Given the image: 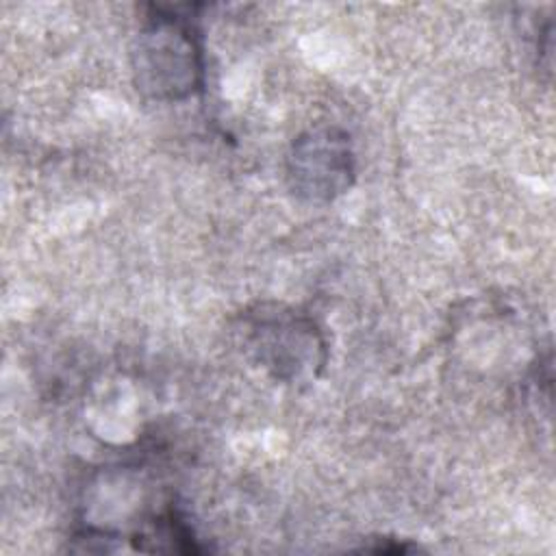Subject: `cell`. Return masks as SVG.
I'll return each instance as SVG.
<instances>
[{
    "instance_id": "1",
    "label": "cell",
    "mask_w": 556,
    "mask_h": 556,
    "mask_svg": "<svg viewBox=\"0 0 556 556\" xmlns=\"http://www.w3.org/2000/svg\"><path fill=\"white\" fill-rule=\"evenodd\" d=\"M132 50L135 85L154 100H182L202 87L198 33L176 9H154Z\"/></svg>"
},
{
    "instance_id": "2",
    "label": "cell",
    "mask_w": 556,
    "mask_h": 556,
    "mask_svg": "<svg viewBox=\"0 0 556 556\" xmlns=\"http://www.w3.org/2000/svg\"><path fill=\"white\" fill-rule=\"evenodd\" d=\"M248 330L250 350L282 382H306L324 367V339L306 317L261 308L248 319Z\"/></svg>"
},
{
    "instance_id": "3",
    "label": "cell",
    "mask_w": 556,
    "mask_h": 556,
    "mask_svg": "<svg viewBox=\"0 0 556 556\" xmlns=\"http://www.w3.org/2000/svg\"><path fill=\"white\" fill-rule=\"evenodd\" d=\"M287 176L293 193L302 200H334L350 189L354 178L350 137L334 126L306 130L291 146Z\"/></svg>"
}]
</instances>
